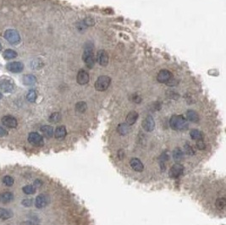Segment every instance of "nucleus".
Instances as JSON below:
<instances>
[{
    "label": "nucleus",
    "instance_id": "nucleus-3",
    "mask_svg": "<svg viewBox=\"0 0 226 225\" xmlns=\"http://www.w3.org/2000/svg\"><path fill=\"white\" fill-rule=\"evenodd\" d=\"M4 37L12 45L18 44L21 41V36L19 34V32L14 29H8L4 32Z\"/></svg>",
    "mask_w": 226,
    "mask_h": 225
},
{
    "label": "nucleus",
    "instance_id": "nucleus-12",
    "mask_svg": "<svg viewBox=\"0 0 226 225\" xmlns=\"http://www.w3.org/2000/svg\"><path fill=\"white\" fill-rule=\"evenodd\" d=\"M14 194L11 192H3L0 194V202L6 204V203H10L14 200Z\"/></svg>",
    "mask_w": 226,
    "mask_h": 225
},
{
    "label": "nucleus",
    "instance_id": "nucleus-22",
    "mask_svg": "<svg viewBox=\"0 0 226 225\" xmlns=\"http://www.w3.org/2000/svg\"><path fill=\"white\" fill-rule=\"evenodd\" d=\"M2 97H3V95H2V94H1V92H0V99L2 98Z\"/></svg>",
    "mask_w": 226,
    "mask_h": 225
},
{
    "label": "nucleus",
    "instance_id": "nucleus-20",
    "mask_svg": "<svg viewBox=\"0 0 226 225\" xmlns=\"http://www.w3.org/2000/svg\"><path fill=\"white\" fill-rule=\"evenodd\" d=\"M34 204V200L33 199H25L24 201H22V205L24 207H30L32 205Z\"/></svg>",
    "mask_w": 226,
    "mask_h": 225
},
{
    "label": "nucleus",
    "instance_id": "nucleus-13",
    "mask_svg": "<svg viewBox=\"0 0 226 225\" xmlns=\"http://www.w3.org/2000/svg\"><path fill=\"white\" fill-rule=\"evenodd\" d=\"M12 217H13V212L10 210L3 207L0 208V219L7 220V219H10Z\"/></svg>",
    "mask_w": 226,
    "mask_h": 225
},
{
    "label": "nucleus",
    "instance_id": "nucleus-19",
    "mask_svg": "<svg viewBox=\"0 0 226 225\" xmlns=\"http://www.w3.org/2000/svg\"><path fill=\"white\" fill-rule=\"evenodd\" d=\"M14 179L11 176H10V175H6V176H4L3 178V183L5 185H7V186H12L14 184Z\"/></svg>",
    "mask_w": 226,
    "mask_h": 225
},
{
    "label": "nucleus",
    "instance_id": "nucleus-4",
    "mask_svg": "<svg viewBox=\"0 0 226 225\" xmlns=\"http://www.w3.org/2000/svg\"><path fill=\"white\" fill-rule=\"evenodd\" d=\"M28 141L32 146L38 147H43L45 144L44 138L38 132H31L28 135Z\"/></svg>",
    "mask_w": 226,
    "mask_h": 225
},
{
    "label": "nucleus",
    "instance_id": "nucleus-5",
    "mask_svg": "<svg viewBox=\"0 0 226 225\" xmlns=\"http://www.w3.org/2000/svg\"><path fill=\"white\" fill-rule=\"evenodd\" d=\"M0 89L5 93L14 92V84L11 79H3L0 81Z\"/></svg>",
    "mask_w": 226,
    "mask_h": 225
},
{
    "label": "nucleus",
    "instance_id": "nucleus-18",
    "mask_svg": "<svg viewBox=\"0 0 226 225\" xmlns=\"http://www.w3.org/2000/svg\"><path fill=\"white\" fill-rule=\"evenodd\" d=\"M37 92L34 90H30L29 92H28L27 96H26V98L29 102H34L36 100H37Z\"/></svg>",
    "mask_w": 226,
    "mask_h": 225
},
{
    "label": "nucleus",
    "instance_id": "nucleus-2",
    "mask_svg": "<svg viewBox=\"0 0 226 225\" xmlns=\"http://www.w3.org/2000/svg\"><path fill=\"white\" fill-rule=\"evenodd\" d=\"M111 79L107 75H101L95 82V89L98 92H104L109 87Z\"/></svg>",
    "mask_w": 226,
    "mask_h": 225
},
{
    "label": "nucleus",
    "instance_id": "nucleus-10",
    "mask_svg": "<svg viewBox=\"0 0 226 225\" xmlns=\"http://www.w3.org/2000/svg\"><path fill=\"white\" fill-rule=\"evenodd\" d=\"M40 130H41L42 134V136L43 138L46 137L48 139H50V138L54 137V129L51 125H48V124L42 125L40 128Z\"/></svg>",
    "mask_w": 226,
    "mask_h": 225
},
{
    "label": "nucleus",
    "instance_id": "nucleus-11",
    "mask_svg": "<svg viewBox=\"0 0 226 225\" xmlns=\"http://www.w3.org/2000/svg\"><path fill=\"white\" fill-rule=\"evenodd\" d=\"M23 69L24 65L21 62H10L7 65V69L12 73H20Z\"/></svg>",
    "mask_w": 226,
    "mask_h": 225
},
{
    "label": "nucleus",
    "instance_id": "nucleus-1",
    "mask_svg": "<svg viewBox=\"0 0 226 225\" xmlns=\"http://www.w3.org/2000/svg\"><path fill=\"white\" fill-rule=\"evenodd\" d=\"M83 61L85 62L86 65L88 68H93L95 65V58L93 53V47L91 44L86 45L83 53Z\"/></svg>",
    "mask_w": 226,
    "mask_h": 225
},
{
    "label": "nucleus",
    "instance_id": "nucleus-7",
    "mask_svg": "<svg viewBox=\"0 0 226 225\" xmlns=\"http://www.w3.org/2000/svg\"><path fill=\"white\" fill-rule=\"evenodd\" d=\"M170 78H172L171 72L168 69H163L158 72V76H157V80L160 83H166L169 81Z\"/></svg>",
    "mask_w": 226,
    "mask_h": 225
},
{
    "label": "nucleus",
    "instance_id": "nucleus-16",
    "mask_svg": "<svg viewBox=\"0 0 226 225\" xmlns=\"http://www.w3.org/2000/svg\"><path fill=\"white\" fill-rule=\"evenodd\" d=\"M17 57V53L13 49H7L4 53V58L5 59H12Z\"/></svg>",
    "mask_w": 226,
    "mask_h": 225
},
{
    "label": "nucleus",
    "instance_id": "nucleus-6",
    "mask_svg": "<svg viewBox=\"0 0 226 225\" xmlns=\"http://www.w3.org/2000/svg\"><path fill=\"white\" fill-rule=\"evenodd\" d=\"M2 124H4V126L7 127V128L14 129V128L17 127L18 121L14 116L6 115V116H4L2 118Z\"/></svg>",
    "mask_w": 226,
    "mask_h": 225
},
{
    "label": "nucleus",
    "instance_id": "nucleus-14",
    "mask_svg": "<svg viewBox=\"0 0 226 225\" xmlns=\"http://www.w3.org/2000/svg\"><path fill=\"white\" fill-rule=\"evenodd\" d=\"M62 120V116L61 114H60V112H53L51 115L49 116L48 118V120H49V122L50 123H53V124H57L58 122H60Z\"/></svg>",
    "mask_w": 226,
    "mask_h": 225
},
{
    "label": "nucleus",
    "instance_id": "nucleus-17",
    "mask_svg": "<svg viewBox=\"0 0 226 225\" xmlns=\"http://www.w3.org/2000/svg\"><path fill=\"white\" fill-rule=\"evenodd\" d=\"M35 82H36V78H35V76H33V75H25L24 77H23V83H24L25 85H31L35 84Z\"/></svg>",
    "mask_w": 226,
    "mask_h": 225
},
{
    "label": "nucleus",
    "instance_id": "nucleus-8",
    "mask_svg": "<svg viewBox=\"0 0 226 225\" xmlns=\"http://www.w3.org/2000/svg\"><path fill=\"white\" fill-rule=\"evenodd\" d=\"M97 60L98 62L101 66L105 67L109 64V55L107 53L106 51L104 50H99L97 52Z\"/></svg>",
    "mask_w": 226,
    "mask_h": 225
},
{
    "label": "nucleus",
    "instance_id": "nucleus-9",
    "mask_svg": "<svg viewBox=\"0 0 226 225\" xmlns=\"http://www.w3.org/2000/svg\"><path fill=\"white\" fill-rule=\"evenodd\" d=\"M89 75H88V73L86 71V70H84V69H81L79 70L78 72V74H77V76H76V81H77V83L79 84V85H86L88 83L89 81Z\"/></svg>",
    "mask_w": 226,
    "mask_h": 225
},
{
    "label": "nucleus",
    "instance_id": "nucleus-21",
    "mask_svg": "<svg viewBox=\"0 0 226 225\" xmlns=\"http://www.w3.org/2000/svg\"><path fill=\"white\" fill-rule=\"evenodd\" d=\"M8 135V131L4 128L0 126V137H4Z\"/></svg>",
    "mask_w": 226,
    "mask_h": 225
},
{
    "label": "nucleus",
    "instance_id": "nucleus-23",
    "mask_svg": "<svg viewBox=\"0 0 226 225\" xmlns=\"http://www.w3.org/2000/svg\"><path fill=\"white\" fill-rule=\"evenodd\" d=\"M1 48H2V46H1V43H0V50H1Z\"/></svg>",
    "mask_w": 226,
    "mask_h": 225
},
{
    "label": "nucleus",
    "instance_id": "nucleus-15",
    "mask_svg": "<svg viewBox=\"0 0 226 225\" xmlns=\"http://www.w3.org/2000/svg\"><path fill=\"white\" fill-rule=\"evenodd\" d=\"M40 224V218L38 216H33L31 219L23 221L21 225H39Z\"/></svg>",
    "mask_w": 226,
    "mask_h": 225
}]
</instances>
